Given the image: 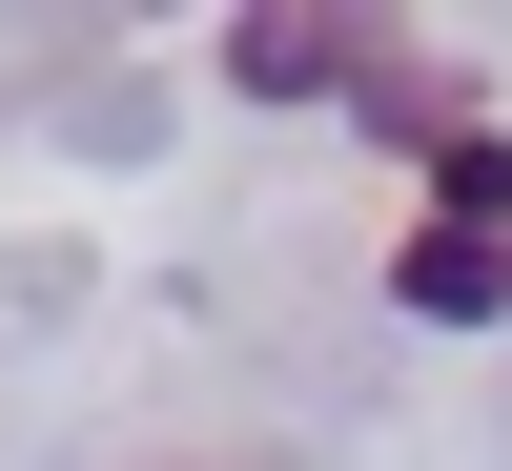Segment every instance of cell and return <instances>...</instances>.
Masks as SVG:
<instances>
[{"label": "cell", "instance_id": "cell-1", "mask_svg": "<svg viewBox=\"0 0 512 471\" xmlns=\"http://www.w3.org/2000/svg\"><path fill=\"white\" fill-rule=\"evenodd\" d=\"M390 308H431V328H492V308H512V226H410Z\"/></svg>", "mask_w": 512, "mask_h": 471}, {"label": "cell", "instance_id": "cell-2", "mask_svg": "<svg viewBox=\"0 0 512 471\" xmlns=\"http://www.w3.org/2000/svg\"><path fill=\"white\" fill-rule=\"evenodd\" d=\"M369 62H390L369 21H246V41H226V82H267V103H308V82H369Z\"/></svg>", "mask_w": 512, "mask_h": 471}, {"label": "cell", "instance_id": "cell-3", "mask_svg": "<svg viewBox=\"0 0 512 471\" xmlns=\"http://www.w3.org/2000/svg\"><path fill=\"white\" fill-rule=\"evenodd\" d=\"M410 144H431V226H512V144H492L472 103H431Z\"/></svg>", "mask_w": 512, "mask_h": 471}]
</instances>
